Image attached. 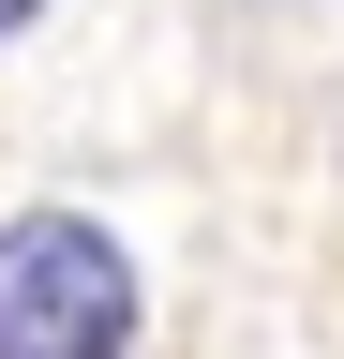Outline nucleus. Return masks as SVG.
Wrapping results in <instances>:
<instances>
[{
  "instance_id": "nucleus-2",
  "label": "nucleus",
  "mask_w": 344,
  "mask_h": 359,
  "mask_svg": "<svg viewBox=\"0 0 344 359\" xmlns=\"http://www.w3.org/2000/svg\"><path fill=\"white\" fill-rule=\"evenodd\" d=\"M30 15H46V0H0V45H15V30H30Z\"/></svg>"
},
{
  "instance_id": "nucleus-1",
  "label": "nucleus",
  "mask_w": 344,
  "mask_h": 359,
  "mask_svg": "<svg viewBox=\"0 0 344 359\" xmlns=\"http://www.w3.org/2000/svg\"><path fill=\"white\" fill-rule=\"evenodd\" d=\"M135 344V255L90 210L0 224V359H120Z\"/></svg>"
}]
</instances>
